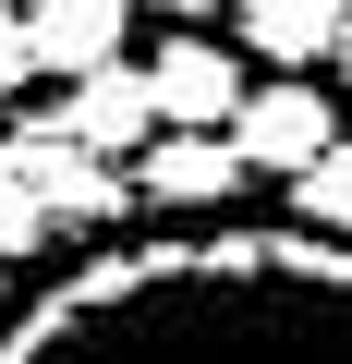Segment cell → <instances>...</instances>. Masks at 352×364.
Segmentation results:
<instances>
[{"label": "cell", "instance_id": "6da1fadb", "mask_svg": "<svg viewBox=\"0 0 352 364\" xmlns=\"http://www.w3.org/2000/svg\"><path fill=\"white\" fill-rule=\"evenodd\" d=\"M0 364H352V243H110L0 328Z\"/></svg>", "mask_w": 352, "mask_h": 364}, {"label": "cell", "instance_id": "5bb4252c", "mask_svg": "<svg viewBox=\"0 0 352 364\" xmlns=\"http://www.w3.org/2000/svg\"><path fill=\"white\" fill-rule=\"evenodd\" d=\"M0 328H13V291H0Z\"/></svg>", "mask_w": 352, "mask_h": 364}, {"label": "cell", "instance_id": "277c9868", "mask_svg": "<svg viewBox=\"0 0 352 364\" xmlns=\"http://www.w3.org/2000/svg\"><path fill=\"white\" fill-rule=\"evenodd\" d=\"M146 85H158V134H231L243 97H255L219 37H158L146 49Z\"/></svg>", "mask_w": 352, "mask_h": 364}, {"label": "cell", "instance_id": "9c48e42d", "mask_svg": "<svg viewBox=\"0 0 352 364\" xmlns=\"http://www.w3.org/2000/svg\"><path fill=\"white\" fill-rule=\"evenodd\" d=\"M292 231H316V243H352V146H328V158L292 182Z\"/></svg>", "mask_w": 352, "mask_h": 364}, {"label": "cell", "instance_id": "5b68a950", "mask_svg": "<svg viewBox=\"0 0 352 364\" xmlns=\"http://www.w3.org/2000/svg\"><path fill=\"white\" fill-rule=\"evenodd\" d=\"M61 134H73L85 158H146V146H158V85H146V61L85 73V85L61 97Z\"/></svg>", "mask_w": 352, "mask_h": 364}, {"label": "cell", "instance_id": "8fae6325", "mask_svg": "<svg viewBox=\"0 0 352 364\" xmlns=\"http://www.w3.org/2000/svg\"><path fill=\"white\" fill-rule=\"evenodd\" d=\"M37 85V37H25V13L0 0V97H25Z\"/></svg>", "mask_w": 352, "mask_h": 364}, {"label": "cell", "instance_id": "ba28073f", "mask_svg": "<svg viewBox=\"0 0 352 364\" xmlns=\"http://www.w3.org/2000/svg\"><path fill=\"white\" fill-rule=\"evenodd\" d=\"M231 49H255V61H279V73H316V61H340V25H352V0H231Z\"/></svg>", "mask_w": 352, "mask_h": 364}, {"label": "cell", "instance_id": "7a4b0ae2", "mask_svg": "<svg viewBox=\"0 0 352 364\" xmlns=\"http://www.w3.org/2000/svg\"><path fill=\"white\" fill-rule=\"evenodd\" d=\"M0 170H13L25 195L49 207V231H110V219L134 207V170L85 158V146L61 134V109H49V122H13V134H0Z\"/></svg>", "mask_w": 352, "mask_h": 364}, {"label": "cell", "instance_id": "7c38bea8", "mask_svg": "<svg viewBox=\"0 0 352 364\" xmlns=\"http://www.w3.org/2000/svg\"><path fill=\"white\" fill-rule=\"evenodd\" d=\"M158 13H219V0H158Z\"/></svg>", "mask_w": 352, "mask_h": 364}, {"label": "cell", "instance_id": "30bf717a", "mask_svg": "<svg viewBox=\"0 0 352 364\" xmlns=\"http://www.w3.org/2000/svg\"><path fill=\"white\" fill-rule=\"evenodd\" d=\"M37 243H49V207L25 195L13 170H0V267H13V255H37Z\"/></svg>", "mask_w": 352, "mask_h": 364}, {"label": "cell", "instance_id": "8992f818", "mask_svg": "<svg viewBox=\"0 0 352 364\" xmlns=\"http://www.w3.org/2000/svg\"><path fill=\"white\" fill-rule=\"evenodd\" d=\"M25 37H37V73L85 85V73H110V61H122L134 0H25Z\"/></svg>", "mask_w": 352, "mask_h": 364}, {"label": "cell", "instance_id": "4fadbf2b", "mask_svg": "<svg viewBox=\"0 0 352 364\" xmlns=\"http://www.w3.org/2000/svg\"><path fill=\"white\" fill-rule=\"evenodd\" d=\"M340 85H352V25H340Z\"/></svg>", "mask_w": 352, "mask_h": 364}, {"label": "cell", "instance_id": "3957f363", "mask_svg": "<svg viewBox=\"0 0 352 364\" xmlns=\"http://www.w3.org/2000/svg\"><path fill=\"white\" fill-rule=\"evenodd\" d=\"M328 146H340V97H328V85H304V73L255 85V97H243V122H231V158H243V170H279V182H304Z\"/></svg>", "mask_w": 352, "mask_h": 364}, {"label": "cell", "instance_id": "52a82bcc", "mask_svg": "<svg viewBox=\"0 0 352 364\" xmlns=\"http://www.w3.org/2000/svg\"><path fill=\"white\" fill-rule=\"evenodd\" d=\"M134 195L146 207H231L243 195V158H231V134H158L134 158Z\"/></svg>", "mask_w": 352, "mask_h": 364}]
</instances>
